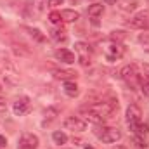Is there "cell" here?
<instances>
[{"mask_svg":"<svg viewBox=\"0 0 149 149\" xmlns=\"http://www.w3.org/2000/svg\"><path fill=\"white\" fill-rule=\"evenodd\" d=\"M88 109L104 120V118H109L113 113H114V109H118V102H114V101H101V102L90 104Z\"/></svg>","mask_w":149,"mask_h":149,"instance_id":"1","label":"cell"},{"mask_svg":"<svg viewBox=\"0 0 149 149\" xmlns=\"http://www.w3.org/2000/svg\"><path fill=\"white\" fill-rule=\"evenodd\" d=\"M99 139L106 144L118 142L121 139V130L116 127H106V128H102V132H99Z\"/></svg>","mask_w":149,"mask_h":149,"instance_id":"2","label":"cell"},{"mask_svg":"<svg viewBox=\"0 0 149 149\" xmlns=\"http://www.w3.org/2000/svg\"><path fill=\"white\" fill-rule=\"evenodd\" d=\"M120 78L123 80V81H127L128 85H135L137 81H139V73H137V68L134 66V64H127V66H123L121 68V71H120Z\"/></svg>","mask_w":149,"mask_h":149,"instance_id":"3","label":"cell"},{"mask_svg":"<svg viewBox=\"0 0 149 149\" xmlns=\"http://www.w3.org/2000/svg\"><path fill=\"white\" fill-rule=\"evenodd\" d=\"M17 148H19V149H37L38 148V137L35 135V134L24 132V134L19 137Z\"/></svg>","mask_w":149,"mask_h":149,"instance_id":"4","label":"cell"},{"mask_svg":"<svg viewBox=\"0 0 149 149\" xmlns=\"http://www.w3.org/2000/svg\"><path fill=\"white\" fill-rule=\"evenodd\" d=\"M130 26L137 30H149V10L139 12L137 16H134L130 19Z\"/></svg>","mask_w":149,"mask_h":149,"instance_id":"5","label":"cell"},{"mask_svg":"<svg viewBox=\"0 0 149 149\" xmlns=\"http://www.w3.org/2000/svg\"><path fill=\"white\" fill-rule=\"evenodd\" d=\"M104 54H106L108 61H116V59H120V57L125 54V47H123L121 43L113 42L111 45H108V47L104 49Z\"/></svg>","mask_w":149,"mask_h":149,"instance_id":"6","label":"cell"},{"mask_svg":"<svg viewBox=\"0 0 149 149\" xmlns=\"http://www.w3.org/2000/svg\"><path fill=\"white\" fill-rule=\"evenodd\" d=\"M141 118H142V111L137 104H130L127 108V121H128V127H134L137 123H141Z\"/></svg>","mask_w":149,"mask_h":149,"instance_id":"7","label":"cell"},{"mask_svg":"<svg viewBox=\"0 0 149 149\" xmlns=\"http://www.w3.org/2000/svg\"><path fill=\"white\" fill-rule=\"evenodd\" d=\"M64 128L73 130V132H83L87 128V123L78 116H70V118L64 120Z\"/></svg>","mask_w":149,"mask_h":149,"instance_id":"8","label":"cell"},{"mask_svg":"<svg viewBox=\"0 0 149 149\" xmlns=\"http://www.w3.org/2000/svg\"><path fill=\"white\" fill-rule=\"evenodd\" d=\"M74 49H76V52L80 54V63L83 64V66H87L90 61H88V56H90V49H88V45L87 43H83V42H78L76 45H74Z\"/></svg>","mask_w":149,"mask_h":149,"instance_id":"9","label":"cell"},{"mask_svg":"<svg viewBox=\"0 0 149 149\" xmlns=\"http://www.w3.org/2000/svg\"><path fill=\"white\" fill-rule=\"evenodd\" d=\"M12 111H14L16 116H23V114H26V113L30 111V102H28V99H26V97L17 99V101L14 102V106H12Z\"/></svg>","mask_w":149,"mask_h":149,"instance_id":"10","label":"cell"},{"mask_svg":"<svg viewBox=\"0 0 149 149\" xmlns=\"http://www.w3.org/2000/svg\"><path fill=\"white\" fill-rule=\"evenodd\" d=\"M56 59H59V61L64 63V64H73L74 61H76L74 54L71 50H68V49H57V50H56Z\"/></svg>","mask_w":149,"mask_h":149,"instance_id":"11","label":"cell"},{"mask_svg":"<svg viewBox=\"0 0 149 149\" xmlns=\"http://www.w3.org/2000/svg\"><path fill=\"white\" fill-rule=\"evenodd\" d=\"M116 5H118V9L123 10V12H134V10L137 9L139 2H137V0H116Z\"/></svg>","mask_w":149,"mask_h":149,"instance_id":"12","label":"cell"},{"mask_svg":"<svg viewBox=\"0 0 149 149\" xmlns=\"http://www.w3.org/2000/svg\"><path fill=\"white\" fill-rule=\"evenodd\" d=\"M59 14H61V19L66 21V23H71V21L80 19V14H78L76 10H73V9H63Z\"/></svg>","mask_w":149,"mask_h":149,"instance_id":"13","label":"cell"},{"mask_svg":"<svg viewBox=\"0 0 149 149\" xmlns=\"http://www.w3.org/2000/svg\"><path fill=\"white\" fill-rule=\"evenodd\" d=\"M64 94L70 95V97H76L78 95V85L74 81H64Z\"/></svg>","mask_w":149,"mask_h":149,"instance_id":"14","label":"cell"},{"mask_svg":"<svg viewBox=\"0 0 149 149\" xmlns=\"http://www.w3.org/2000/svg\"><path fill=\"white\" fill-rule=\"evenodd\" d=\"M102 12H104V5H102V3H94V5L88 7V16H90L92 19H97Z\"/></svg>","mask_w":149,"mask_h":149,"instance_id":"15","label":"cell"},{"mask_svg":"<svg viewBox=\"0 0 149 149\" xmlns=\"http://www.w3.org/2000/svg\"><path fill=\"white\" fill-rule=\"evenodd\" d=\"M52 139H54V142H56L57 146H64V144L68 142V135H66L64 132H59V130L52 134Z\"/></svg>","mask_w":149,"mask_h":149,"instance_id":"16","label":"cell"},{"mask_svg":"<svg viewBox=\"0 0 149 149\" xmlns=\"http://www.w3.org/2000/svg\"><path fill=\"white\" fill-rule=\"evenodd\" d=\"M81 116H83L85 120L92 121V123H101V121H102V118H101V116H97L95 113H92L90 109H83V111H81Z\"/></svg>","mask_w":149,"mask_h":149,"instance_id":"17","label":"cell"},{"mask_svg":"<svg viewBox=\"0 0 149 149\" xmlns=\"http://www.w3.org/2000/svg\"><path fill=\"white\" fill-rule=\"evenodd\" d=\"M59 116V109L57 108H47V109H43V118L47 120V121H52V120H56Z\"/></svg>","mask_w":149,"mask_h":149,"instance_id":"18","label":"cell"},{"mask_svg":"<svg viewBox=\"0 0 149 149\" xmlns=\"http://www.w3.org/2000/svg\"><path fill=\"white\" fill-rule=\"evenodd\" d=\"M30 35H31V38H35L37 42H45V37L42 35V31L40 30H37V28H24Z\"/></svg>","mask_w":149,"mask_h":149,"instance_id":"19","label":"cell"},{"mask_svg":"<svg viewBox=\"0 0 149 149\" xmlns=\"http://www.w3.org/2000/svg\"><path fill=\"white\" fill-rule=\"evenodd\" d=\"M74 74H76L74 71H54V76L56 78H63L64 81H68L70 78H73Z\"/></svg>","mask_w":149,"mask_h":149,"instance_id":"20","label":"cell"},{"mask_svg":"<svg viewBox=\"0 0 149 149\" xmlns=\"http://www.w3.org/2000/svg\"><path fill=\"white\" fill-rule=\"evenodd\" d=\"M50 37L54 38V40H57V42H61V40L66 38V35H64L63 30H52V31H50Z\"/></svg>","mask_w":149,"mask_h":149,"instance_id":"21","label":"cell"},{"mask_svg":"<svg viewBox=\"0 0 149 149\" xmlns=\"http://www.w3.org/2000/svg\"><path fill=\"white\" fill-rule=\"evenodd\" d=\"M49 19H50V23H54V24H61V21H63V19H61V14L56 12V10L49 14Z\"/></svg>","mask_w":149,"mask_h":149,"instance_id":"22","label":"cell"},{"mask_svg":"<svg viewBox=\"0 0 149 149\" xmlns=\"http://www.w3.org/2000/svg\"><path fill=\"white\" fill-rule=\"evenodd\" d=\"M141 90H142V94L149 97V80H144L142 83H141Z\"/></svg>","mask_w":149,"mask_h":149,"instance_id":"23","label":"cell"},{"mask_svg":"<svg viewBox=\"0 0 149 149\" xmlns=\"http://www.w3.org/2000/svg\"><path fill=\"white\" fill-rule=\"evenodd\" d=\"M125 38V33L123 31H113L111 33V40H114L116 43H118V40H123Z\"/></svg>","mask_w":149,"mask_h":149,"instance_id":"24","label":"cell"},{"mask_svg":"<svg viewBox=\"0 0 149 149\" xmlns=\"http://www.w3.org/2000/svg\"><path fill=\"white\" fill-rule=\"evenodd\" d=\"M33 5H35V9H37L38 12H42L47 3H45V0H33Z\"/></svg>","mask_w":149,"mask_h":149,"instance_id":"25","label":"cell"},{"mask_svg":"<svg viewBox=\"0 0 149 149\" xmlns=\"http://www.w3.org/2000/svg\"><path fill=\"white\" fill-rule=\"evenodd\" d=\"M134 142H135V146H137V148H141V149L148 146V144L144 142V139H142V137H139V135H137V137H134Z\"/></svg>","mask_w":149,"mask_h":149,"instance_id":"26","label":"cell"},{"mask_svg":"<svg viewBox=\"0 0 149 149\" xmlns=\"http://www.w3.org/2000/svg\"><path fill=\"white\" fill-rule=\"evenodd\" d=\"M141 68H142V71H144V74H146V76L149 78V64H146V63H142V66H141Z\"/></svg>","mask_w":149,"mask_h":149,"instance_id":"27","label":"cell"},{"mask_svg":"<svg viewBox=\"0 0 149 149\" xmlns=\"http://www.w3.org/2000/svg\"><path fill=\"white\" fill-rule=\"evenodd\" d=\"M61 3H63V0H49V5H52V7H57Z\"/></svg>","mask_w":149,"mask_h":149,"instance_id":"28","label":"cell"},{"mask_svg":"<svg viewBox=\"0 0 149 149\" xmlns=\"http://www.w3.org/2000/svg\"><path fill=\"white\" fill-rule=\"evenodd\" d=\"M5 144H7V139H5V137H2V135H0V148H3V146H5Z\"/></svg>","mask_w":149,"mask_h":149,"instance_id":"29","label":"cell"},{"mask_svg":"<svg viewBox=\"0 0 149 149\" xmlns=\"http://www.w3.org/2000/svg\"><path fill=\"white\" fill-rule=\"evenodd\" d=\"M3 108H5V99L0 97V109H3Z\"/></svg>","mask_w":149,"mask_h":149,"instance_id":"30","label":"cell"},{"mask_svg":"<svg viewBox=\"0 0 149 149\" xmlns=\"http://www.w3.org/2000/svg\"><path fill=\"white\" fill-rule=\"evenodd\" d=\"M104 3H116V0H104Z\"/></svg>","mask_w":149,"mask_h":149,"instance_id":"31","label":"cell"},{"mask_svg":"<svg viewBox=\"0 0 149 149\" xmlns=\"http://www.w3.org/2000/svg\"><path fill=\"white\" fill-rule=\"evenodd\" d=\"M114 149H127V148H123V146H116Z\"/></svg>","mask_w":149,"mask_h":149,"instance_id":"32","label":"cell"},{"mask_svg":"<svg viewBox=\"0 0 149 149\" xmlns=\"http://www.w3.org/2000/svg\"><path fill=\"white\" fill-rule=\"evenodd\" d=\"M70 2H71V3H78V2H80V0H70Z\"/></svg>","mask_w":149,"mask_h":149,"instance_id":"33","label":"cell"},{"mask_svg":"<svg viewBox=\"0 0 149 149\" xmlns=\"http://www.w3.org/2000/svg\"><path fill=\"white\" fill-rule=\"evenodd\" d=\"M2 90H3V88H2V85H0V92H2Z\"/></svg>","mask_w":149,"mask_h":149,"instance_id":"34","label":"cell"},{"mask_svg":"<svg viewBox=\"0 0 149 149\" xmlns=\"http://www.w3.org/2000/svg\"><path fill=\"white\" fill-rule=\"evenodd\" d=\"M85 149H94V148H85Z\"/></svg>","mask_w":149,"mask_h":149,"instance_id":"35","label":"cell"}]
</instances>
